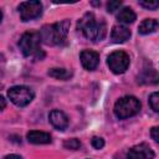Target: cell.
I'll list each match as a JSON object with an SVG mask.
<instances>
[{"label": "cell", "instance_id": "17", "mask_svg": "<svg viewBox=\"0 0 159 159\" xmlns=\"http://www.w3.org/2000/svg\"><path fill=\"white\" fill-rule=\"evenodd\" d=\"M149 104L154 112L159 111V93L158 92H153L149 96Z\"/></svg>", "mask_w": 159, "mask_h": 159}, {"label": "cell", "instance_id": "21", "mask_svg": "<svg viewBox=\"0 0 159 159\" xmlns=\"http://www.w3.org/2000/svg\"><path fill=\"white\" fill-rule=\"evenodd\" d=\"M158 132H159V128H158V127H153V128L150 129V135H152V138H153L154 142H158V140H159V134H158Z\"/></svg>", "mask_w": 159, "mask_h": 159}, {"label": "cell", "instance_id": "22", "mask_svg": "<svg viewBox=\"0 0 159 159\" xmlns=\"http://www.w3.org/2000/svg\"><path fill=\"white\" fill-rule=\"evenodd\" d=\"M2 159H22V157L17 155V154H9V155H5Z\"/></svg>", "mask_w": 159, "mask_h": 159}, {"label": "cell", "instance_id": "3", "mask_svg": "<svg viewBox=\"0 0 159 159\" xmlns=\"http://www.w3.org/2000/svg\"><path fill=\"white\" fill-rule=\"evenodd\" d=\"M140 101L134 96H124L119 98L114 104V114L119 119H125L132 116H135L140 111Z\"/></svg>", "mask_w": 159, "mask_h": 159}, {"label": "cell", "instance_id": "14", "mask_svg": "<svg viewBox=\"0 0 159 159\" xmlns=\"http://www.w3.org/2000/svg\"><path fill=\"white\" fill-rule=\"evenodd\" d=\"M135 17H137V15L132 7H123L117 14V20L123 24H132V22H134Z\"/></svg>", "mask_w": 159, "mask_h": 159}, {"label": "cell", "instance_id": "20", "mask_svg": "<svg viewBox=\"0 0 159 159\" xmlns=\"http://www.w3.org/2000/svg\"><path fill=\"white\" fill-rule=\"evenodd\" d=\"M139 5L145 7V9H149V10H155L158 7V2L157 1H140Z\"/></svg>", "mask_w": 159, "mask_h": 159}, {"label": "cell", "instance_id": "6", "mask_svg": "<svg viewBox=\"0 0 159 159\" xmlns=\"http://www.w3.org/2000/svg\"><path fill=\"white\" fill-rule=\"evenodd\" d=\"M129 56L124 51H114L107 57V63L113 73H123L129 67Z\"/></svg>", "mask_w": 159, "mask_h": 159}, {"label": "cell", "instance_id": "2", "mask_svg": "<svg viewBox=\"0 0 159 159\" xmlns=\"http://www.w3.org/2000/svg\"><path fill=\"white\" fill-rule=\"evenodd\" d=\"M70 25H71V21L68 19L55 22L52 25H45L40 30L41 41H43L46 45H60V43H62L67 37Z\"/></svg>", "mask_w": 159, "mask_h": 159}, {"label": "cell", "instance_id": "23", "mask_svg": "<svg viewBox=\"0 0 159 159\" xmlns=\"http://www.w3.org/2000/svg\"><path fill=\"white\" fill-rule=\"evenodd\" d=\"M5 106H6V101H5V98L0 94V111H2V109L5 108Z\"/></svg>", "mask_w": 159, "mask_h": 159}, {"label": "cell", "instance_id": "5", "mask_svg": "<svg viewBox=\"0 0 159 159\" xmlns=\"http://www.w3.org/2000/svg\"><path fill=\"white\" fill-rule=\"evenodd\" d=\"M7 97L15 106L25 107L34 99L35 93L27 86H14L7 91Z\"/></svg>", "mask_w": 159, "mask_h": 159}, {"label": "cell", "instance_id": "10", "mask_svg": "<svg viewBox=\"0 0 159 159\" xmlns=\"http://www.w3.org/2000/svg\"><path fill=\"white\" fill-rule=\"evenodd\" d=\"M48 119H50L51 124L55 128H57L58 130H63L68 127V118L62 111H58V109L51 111L48 114Z\"/></svg>", "mask_w": 159, "mask_h": 159}, {"label": "cell", "instance_id": "24", "mask_svg": "<svg viewBox=\"0 0 159 159\" xmlns=\"http://www.w3.org/2000/svg\"><path fill=\"white\" fill-rule=\"evenodd\" d=\"M1 19H2V12H1V10H0V22H1Z\"/></svg>", "mask_w": 159, "mask_h": 159}, {"label": "cell", "instance_id": "16", "mask_svg": "<svg viewBox=\"0 0 159 159\" xmlns=\"http://www.w3.org/2000/svg\"><path fill=\"white\" fill-rule=\"evenodd\" d=\"M81 142L77 139V138H71V139H66L63 142V147L66 149H70V150H77L81 148Z\"/></svg>", "mask_w": 159, "mask_h": 159}, {"label": "cell", "instance_id": "9", "mask_svg": "<svg viewBox=\"0 0 159 159\" xmlns=\"http://www.w3.org/2000/svg\"><path fill=\"white\" fill-rule=\"evenodd\" d=\"M80 60L84 70L93 71L99 63V53L91 50H83L80 53Z\"/></svg>", "mask_w": 159, "mask_h": 159}, {"label": "cell", "instance_id": "8", "mask_svg": "<svg viewBox=\"0 0 159 159\" xmlns=\"http://www.w3.org/2000/svg\"><path fill=\"white\" fill-rule=\"evenodd\" d=\"M155 153L147 143L132 147L127 153V159H154Z\"/></svg>", "mask_w": 159, "mask_h": 159}, {"label": "cell", "instance_id": "1", "mask_svg": "<svg viewBox=\"0 0 159 159\" xmlns=\"http://www.w3.org/2000/svg\"><path fill=\"white\" fill-rule=\"evenodd\" d=\"M77 29L82 31L86 39L98 42L102 41L107 34V27L106 22L102 20H97L93 12H87L84 14L77 22Z\"/></svg>", "mask_w": 159, "mask_h": 159}, {"label": "cell", "instance_id": "11", "mask_svg": "<svg viewBox=\"0 0 159 159\" xmlns=\"http://www.w3.org/2000/svg\"><path fill=\"white\" fill-rule=\"evenodd\" d=\"M129 37H130V30L128 27L122 26V25H116L112 27L111 39L113 40V42L122 43V42L129 40Z\"/></svg>", "mask_w": 159, "mask_h": 159}, {"label": "cell", "instance_id": "4", "mask_svg": "<svg viewBox=\"0 0 159 159\" xmlns=\"http://www.w3.org/2000/svg\"><path fill=\"white\" fill-rule=\"evenodd\" d=\"M40 43H41V36L37 31H27L22 34L19 41V47L24 56H31L36 55L40 51Z\"/></svg>", "mask_w": 159, "mask_h": 159}, {"label": "cell", "instance_id": "13", "mask_svg": "<svg viewBox=\"0 0 159 159\" xmlns=\"http://www.w3.org/2000/svg\"><path fill=\"white\" fill-rule=\"evenodd\" d=\"M157 29H158V21L155 19H145L140 22L138 31L142 35H149V34L155 32Z\"/></svg>", "mask_w": 159, "mask_h": 159}, {"label": "cell", "instance_id": "7", "mask_svg": "<svg viewBox=\"0 0 159 159\" xmlns=\"http://www.w3.org/2000/svg\"><path fill=\"white\" fill-rule=\"evenodd\" d=\"M19 14L22 21H30L37 19L42 14V4L39 0L24 1L19 5Z\"/></svg>", "mask_w": 159, "mask_h": 159}, {"label": "cell", "instance_id": "15", "mask_svg": "<svg viewBox=\"0 0 159 159\" xmlns=\"http://www.w3.org/2000/svg\"><path fill=\"white\" fill-rule=\"evenodd\" d=\"M47 73H48V76H51V77H53V78H57V80H62V81H66V80H68L70 77H72V72H71L70 70L58 68V67L50 68Z\"/></svg>", "mask_w": 159, "mask_h": 159}, {"label": "cell", "instance_id": "19", "mask_svg": "<svg viewBox=\"0 0 159 159\" xmlns=\"http://www.w3.org/2000/svg\"><path fill=\"white\" fill-rule=\"evenodd\" d=\"M122 5V1H118V0H113V1H108L107 4V11L108 12H114L116 10H118Z\"/></svg>", "mask_w": 159, "mask_h": 159}, {"label": "cell", "instance_id": "12", "mask_svg": "<svg viewBox=\"0 0 159 159\" xmlns=\"http://www.w3.org/2000/svg\"><path fill=\"white\" fill-rule=\"evenodd\" d=\"M29 143L32 144H48L51 143V135L46 132H40V130H31L26 135Z\"/></svg>", "mask_w": 159, "mask_h": 159}, {"label": "cell", "instance_id": "18", "mask_svg": "<svg viewBox=\"0 0 159 159\" xmlns=\"http://www.w3.org/2000/svg\"><path fill=\"white\" fill-rule=\"evenodd\" d=\"M91 144H92V147L94 149H102L104 147V140L101 137H93L91 139Z\"/></svg>", "mask_w": 159, "mask_h": 159}]
</instances>
